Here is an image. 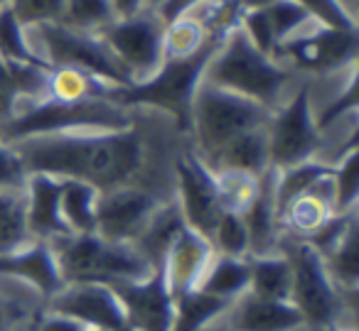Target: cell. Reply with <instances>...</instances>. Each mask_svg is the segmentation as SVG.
I'll list each match as a JSON object with an SVG mask.
<instances>
[{
	"label": "cell",
	"mask_w": 359,
	"mask_h": 331,
	"mask_svg": "<svg viewBox=\"0 0 359 331\" xmlns=\"http://www.w3.org/2000/svg\"><path fill=\"white\" fill-rule=\"evenodd\" d=\"M27 174H50L57 179H79L99 192L130 184L145 160L143 138L130 125L101 133L40 135L13 143Z\"/></svg>",
	"instance_id": "6da1fadb"
},
{
	"label": "cell",
	"mask_w": 359,
	"mask_h": 331,
	"mask_svg": "<svg viewBox=\"0 0 359 331\" xmlns=\"http://www.w3.org/2000/svg\"><path fill=\"white\" fill-rule=\"evenodd\" d=\"M226 35H210L200 52L192 57H180V59H165L163 66L153 76L143 81H133L128 86H111L106 84L101 89L99 99L111 101L123 108L135 106H153L165 113L172 115L180 133H192V104L195 94L202 84V76L215 57V52L222 47Z\"/></svg>",
	"instance_id": "7a4b0ae2"
},
{
	"label": "cell",
	"mask_w": 359,
	"mask_h": 331,
	"mask_svg": "<svg viewBox=\"0 0 359 331\" xmlns=\"http://www.w3.org/2000/svg\"><path fill=\"white\" fill-rule=\"evenodd\" d=\"M133 125L130 111L104 99L57 101L42 96L30 101L27 108H18L11 120L0 123V140L8 145L25 138L62 133H101V130H126Z\"/></svg>",
	"instance_id": "3957f363"
},
{
	"label": "cell",
	"mask_w": 359,
	"mask_h": 331,
	"mask_svg": "<svg viewBox=\"0 0 359 331\" xmlns=\"http://www.w3.org/2000/svg\"><path fill=\"white\" fill-rule=\"evenodd\" d=\"M202 81L276 111L290 81V71L273 57L256 50L236 27L215 52Z\"/></svg>",
	"instance_id": "277c9868"
},
{
	"label": "cell",
	"mask_w": 359,
	"mask_h": 331,
	"mask_svg": "<svg viewBox=\"0 0 359 331\" xmlns=\"http://www.w3.org/2000/svg\"><path fill=\"white\" fill-rule=\"evenodd\" d=\"M52 243L65 285H116L143 280L150 262L130 243H114L99 233H69Z\"/></svg>",
	"instance_id": "5b68a950"
},
{
	"label": "cell",
	"mask_w": 359,
	"mask_h": 331,
	"mask_svg": "<svg viewBox=\"0 0 359 331\" xmlns=\"http://www.w3.org/2000/svg\"><path fill=\"white\" fill-rule=\"evenodd\" d=\"M271 113L273 111L256 101L202 81L192 104V133L200 145V157L207 162L241 133L269 125Z\"/></svg>",
	"instance_id": "8992f818"
},
{
	"label": "cell",
	"mask_w": 359,
	"mask_h": 331,
	"mask_svg": "<svg viewBox=\"0 0 359 331\" xmlns=\"http://www.w3.org/2000/svg\"><path fill=\"white\" fill-rule=\"evenodd\" d=\"M278 251L288 258L293 285H290V302L303 314V321L310 329L339 324L344 309L354 307L330 280L325 260L315 248L288 233H280Z\"/></svg>",
	"instance_id": "52a82bcc"
},
{
	"label": "cell",
	"mask_w": 359,
	"mask_h": 331,
	"mask_svg": "<svg viewBox=\"0 0 359 331\" xmlns=\"http://www.w3.org/2000/svg\"><path fill=\"white\" fill-rule=\"evenodd\" d=\"M32 30H35L37 40L42 45L40 55L52 66L84 71V74L111 86L133 84L130 74L111 55L109 47L104 45V40L99 35L72 30L65 22H42V25L32 27Z\"/></svg>",
	"instance_id": "ba28073f"
},
{
	"label": "cell",
	"mask_w": 359,
	"mask_h": 331,
	"mask_svg": "<svg viewBox=\"0 0 359 331\" xmlns=\"http://www.w3.org/2000/svg\"><path fill=\"white\" fill-rule=\"evenodd\" d=\"M96 35L104 40L109 52L123 64L133 81L153 76L165 62L163 35L165 25L155 17L153 10L143 8L135 15L116 17Z\"/></svg>",
	"instance_id": "9c48e42d"
},
{
	"label": "cell",
	"mask_w": 359,
	"mask_h": 331,
	"mask_svg": "<svg viewBox=\"0 0 359 331\" xmlns=\"http://www.w3.org/2000/svg\"><path fill=\"white\" fill-rule=\"evenodd\" d=\"M266 135H269V160L273 169H285L315 160L323 145V133L315 125L310 86H300L288 104L278 106L271 113Z\"/></svg>",
	"instance_id": "30bf717a"
},
{
	"label": "cell",
	"mask_w": 359,
	"mask_h": 331,
	"mask_svg": "<svg viewBox=\"0 0 359 331\" xmlns=\"http://www.w3.org/2000/svg\"><path fill=\"white\" fill-rule=\"evenodd\" d=\"M359 37L357 30H332V27L315 25L300 30L298 35L280 42L273 59H288L293 66L313 74H330V71L352 69L357 66Z\"/></svg>",
	"instance_id": "8fae6325"
},
{
	"label": "cell",
	"mask_w": 359,
	"mask_h": 331,
	"mask_svg": "<svg viewBox=\"0 0 359 331\" xmlns=\"http://www.w3.org/2000/svg\"><path fill=\"white\" fill-rule=\"evenodd\" d=\"M175 177H177V206L185 223L192 231L210 238L224 211L217 189V174L197 153H185L175 162Z\"/></svg>",
	"instance_id": "7c38bea8"
},
{
	"label": "cell",
	"mask_w": 359,
	"mask_h": 331,
	"mask_svg": "<svg viewBox=\"0 0 359 331\" xmlns=\"http://www.w3.org/2000/svg\"><path fill=\"white\" fill-rule=\"evenodd\" d=\"M158 199L143 187H123L99 192L96 199V233L106 241L130 243L143 233L145 223L158 209Z\"/></svg>",
	"instance_id": "4fadbf2b"
},
{
	"label": "cell",
	"mask_w": 359,
	"mask_h": 331,
	"mask_svg": "<svg viewBox=\"0 0 359 331\" xmlns=\"http://www.w3.org/2000/svg\"><path fill=\"white\" fill-rule=\"evenodd\" d=\"M109 287L121 300L126 316L135 331L172 329V292L165 280L163 265H155L143 280L116 282Z\"/></svg>",
	"instance_id": "5bb4252c"
},
{
	"label": "cell",
	"mask_w": 359,
	"mask_h": 331,
	"mask_svg": "<svg viewBox=\"0 0 359 331\" xmlns=\"http://www.w3.org/2000/svg\"><path fill=\"white\" fill-rule=\"evenodd\" d=\"M50 309L74 316L89 329L135 331L121 300L109 285H67L60 295L50 300Z\"/></svg>",
	"instance_id": "9a60e30c"
},
{
	"label": "cell",
	"mask_w": 359,
	"mask_h": 331,
	"mask_svg": "<svg viewBox=\"0 0 359 331\" xmlns=\"http://www.w3.org/2000/svg\"><path fill=\"white\" fill-rule=\"evenodd\" d=\"M0 277L27 282L47 300L60 295L67 287L60 275V265H57L52 243L40 241V238H35V241H30L27 246L18 248L13 253H3L0 255Z\"/></svg>",
	"instance_id": "2e32d148"
},
{
	"label": "cell",
	"mask_w": 359,
	"mask_h": 331,
	"mask_svg": "<svg viewBox=\"0 0 359 331\" xmlns=\"http://www.w3.org/2000/svg\"><path fill=\"white\" fill-rule=\"evenodd\" d=\"M62 179L50 174H27L25 182V221L32 238L40 241H55L60 236H69V226L62 218L60 209Z\"/></svg>",
	"instance_id": "e0dca14e"
},
{
	"label": "cell",
	"mask_w": 359,
	"mask_h": 331,
	"mask_svg": "<svg viewBox=\"0 0 359 331\" xmlns=\"http://www.w3.org/2000/svg\"><path fill=\"white\" fill-rule=\"evenodd\" d=\"M212 258H215V248H212L210 238L192 231L190 226L182 228L163 262L165 280H168L172 297L180 295V292L195 290L205 270L210 267Z\"/></svg>",
	"instance_id": "ac0fdd59"
},
{
	"label": "cell",
	"mask_w": 359,
	"mask_h": 331,
	"mask_svg": "<svg viewBox=\"0 0 359 331\" xmlns=\"http://www.w3.org/2000/svg\"><path fill=\"white\" fill-rule=\"evenodd\" d=\"M276 177H278V169L273 167L261 174L259 192H256L254 202L241 211L246 233H249V255L278 253V241L283 228H280V218L278 211H276Z\"/></svg>",
	"instance_id": "d6986e66"
},
{
	"label": "cell",
	"mask_w": 359,
	"mask_h": 331,
	"mask_svg": "<svg viewBox=\"0 0 359 331\" xmlns=\"http://www.w3.org/2000/svg\"><path fill=\"white\" fill-rule=\"evenodd\" d=\"M231 331H290L303 326V314L288 300H269L244 292L229 307Z\"/></svg>",
	"instance_id": "ffe728a7"
},
{
	"label": "cell",
	"mask_w": 359,
	"mask_h": 331,
	"mask_svg": "<svg viewBox=\"0 0 359 331\" xmlns=\"http://www.w3.org/2000/svg\"><path fill=\"white\" fill-rule=\"evenodd\" d=\"M207 167L212 172L219 169H236V172H246L261 177L264 172L271 169L269 160V135L264 128H254L249 133H241L229 145L219 150L212 160H207Z\"/></svg>",
	"instance_id": "44dd1931"
},
{
	"label": "cell",
	"mask_w": 359,
	"mask_h": 331,
	"mask_svg": "<svg viewBox=\"0 0 359 331\" xmlns=\"http://www.w3.org/2000/svg\"><path fill=\"white\" fill-rule=\"evenodd\" d=\"M47 74L25 64H11L0 57V123L18 113V99L37 101L47 96Z\"/></svg>",
	"instance_id": "7402d4cb"
},
{
	"label": "cell",
	"mask_w": 359,
	"mask_h": 331,
	"mask_svg": "<svg viewBox=\"0 0 359 331\" xmlns=\"http://www.w3.org/2000/svg\"><path fill=\"white\" fill-rule=\"evenodd\" d=\"M332 192H330V177L318 189L293 199L280 213V228L283 233L295 238H308L315 233L330 216H332Z\"/></svg>",
	"instance_id": "603a6c76"
},
{
	"label": "cell",
	"mask_w": 359,
	"mask_h": 331,
	"mask_svg": "<svg viewBox=\"0 0 359 331\" xmlns=\"http://www.w3.org/2000/svg\"><path fill=\"white\" fill-rule=\"evenodd\" d=\"M185 226L187 223H185V218H182V211H180L177 202L158 206L153 216H150V221L145 223L143 233L135 238V243H133L135 251L150 262V267L163 265L170 246H172L175 238L180 236V231Z\"/></svg>",
	"instance_id": "cb8c5ba5"
},
{
	"label": "cell",
	"mask_w": 359,
	"mask_h": 331,
	"mask_svg": "<svg viewBox=\"0 0 359 331\" xmlns=\"http://www.w3.org/2000/svg\"><path fill=\"white\" fill-rule=\"evenodd\" d=\"M234 302L215 297L210 292L187 290L172 297V329L170 331H205L215 319L229 311Z\"/></svg>",
	"instance_id": "d4e9b609"
},
{
	"label": "cell",
	"mask_w": 359,
	"mask_h": 331,
	"mask_svg": "<svg viewBox=\"0 0 359 331\" xmlns=\"http://www.w3.org/2000/svg\"><path fill=\"white\" fill-rule=\"evenodd\" d=\"M249 280H251L249 258L215 255L197 287L215 297H222V300L234 302L244 292H249Z\"/></svg>",
	"instance_id": "484cf974"
},
{
	"label": "cell",
	"mask_w": 359,
	"mask_h": 331,
	"mask_svg": "<svg viewBox=\"0 0 359 331\" xmlns=\"http://www.w3.org/2000/svg\"><path fill=\"white\" fill-rule=\"evenodd\" d=\"M251 280L249 292L269 300H288L290 302V285H293V272L290 262L283 253H271V255H249Z\"/></svg>",
	"instance_id": "4316f807"
},
{
	"label": "cell",
	"mask_w": 359,
	"mask_h": 331,
	"mask_svg": "<svg viewBox=\"0 0 359 331\" xmlns=\"http://www.w3.org/2000/svg\"><path fill=\"white\" fill-rule=\"evenodd\" d=\"M96 199L99 189L79 179H62L60 209L72 233H96Z\"/></svg>",
	"instance_id": "83f0119b"
},
{
	"label": "cell",
	"mask_w": 359,
	"mask_h": 331,
	"mask_svg": "<svg viewBox=\"0 0 359 331\" xmlns=\"http://www.w3.org/2000/svg\"><path fill=\"white\" fill-rule=\"evenodd\" d=\"M330 174H332V162H318V160H308V162L278 169V177H276V211H278V218L293 199L318 189Z\"/></svg>",
	"instance_id": "f1b7e54d"
},
{
	"label": "cell",
	"mask_w": 359,
	"mask_h": 331,
	"mask_svg": "<svg viewBox=\"0 0 359 331\" xmlns=\"http://www.w3.org/2000/svg\"><path fill=\"white\" fill-rule=\"evenodd\" d=\"M323 260L334 287L349 302H354L359 290V223L357 221L349 226V231L344 233L339 246L330 255H325Z\"/></svg>",
	"instance_id": "f546056e"
},
{
	"label": "cell",
	"mask_w": 359,
	"mask_h": 331,
	"mask_svg": "<svg viewBox=\"0 0 359 331\" xmlns=\"http://www.w3.org/2000/svg\"><path fill=\"white\" fill-rule=\"evenodd\" d=\"M0 57L11 64L35 66L42 71H52L55 66L27 42V30L20 25L11 8H0Z\"/></svg>",
	"instance_id": "4dcf8cb0"
},
{
	"label": "cell",
	"mask_w": 359,
	"mask_h": 331,
	"mask_svg": "<svg viewBox=\"0 0 359 331\" xmlns=\"http://www.w3.org/2000/svg\"><path fill=\"white\" fill-rule=\"evenodd\" d=\"M330 192H332V211L347 213L357 209L359 197V148L357 143L347 145L344 153L332 160L330 174Z\"/></svg>",
	"instance_id": "1f68e13d"
},
{
	"label": "cell",
	"mask_w": 359,
	"mask_h": 331,
	"mask_svg": "<svg viewBox=\"0 0 359 331\" xmlns=\"http://www.w3.org/2000/svg\"><path fill=\"white\" fill-rule=\"evenodd\" d=\"M35 238L27 231L22 189H0V255L27 246Z\"/></svg>",
	"instance_id": "d6a6232c"
},
{
	"label": "cell",
	"mask_w": 359,
	"mask_h": 331,
	"mask_svg": "<svg viewBox=\"0 0 359 331\" xmlns=\"http://www.w3.org/2000/svg\"><path fill=\"white\" fill-rule=\"evenodd\" d=\"M210 40V32L205 30L197 17L182 15L165 25L163 47H165V59H180V57H192L205 47Z\"/></svg>",
	"instance_id": "836d02e7"
},
{
	"label": "cell",
	"mask_w": 359,
	"mask_h": 331,
	"mask_svg": "<svg viewBox=\"0 0 359 331\" xmlns=\"http://www.w3.org/2000/svg\"><path fill=\"white\" fill-rule=\"evenodd\" d=\"M104 81L84 74L76 69H65L55 66L47 74V96L57 101H84V99H99Z\"/></svg>",
	"instance_id": "e575fe53"
},
{
	"label": "cell",
	"mask_w": 359,
	"mask_h": 331,
	"mask_svg": "<svg viewBox=\"0 0 359 331\" xmlns=\"http://www.w3.org/2000/svg\"><path fill=\"white\" fill-rule=\"evenodd\" d=\"M116 20V10L111 0H65V15L62 22L72 30L96 32Z\"/></svg>",
	"instance_id": "d590c367"
},
{
	"label": "cell",
	"mask_w": 359,
	"mask_h": 331,
	"mask_svg": "<svg viewBox=\"0 0 359 331\" xmlns=\"http://www.w3.org/2000/svg\"><path fill=\"white\" fill-rule=\"evenodd\" d=\"M212 248L217 255L249 258V233L239 211H222L215 231L210 236Z\"/></svg>",
	"instance_id": "8d00e7d4"
},
{
	"label": "cell",
	"mask_w": 359,
	"mask_h": 331,
	"mask_svg": "<svg viewBox=\"0 0 359 331\" xmlns=\"http://www.w3.org/2000/svg\"><path fill=\"white\" fill-rule=\"evenodd\" d=\"M217 174V189H219V199L224 211H244L251 202H254L256 192H259V179L254 174L236 172V169H219Z\"/></svg>",
	"instance_id": "74e56055"
},
{
	"label": "cell",
	"mask_w": 359,
	"mask_h": 331,
	"mask_svg": "<svg viewBox=\"0 0 359 331\" xmlns=\"http://www.w3.org/2000/svg\"><path fill=\"white\" fill-rule=\"evenodd\" d=\"M261 10L266 13V20H269L278 45L288 40V37L298 35V32L305 30L308 25H313V20H310V15L305 13V8L300 6V3H295V0H273V3L264 6Z\"/></svg>",
	"instance_id": "f35d334b"
},
{
	"label": "cell",
	"mask_w": 359,
	"mask_h": 331,
	"mask_svg": "<svg viewBox=\"0 0 359 331\" xmlns=\"http://www.w3.org/2000/svg\"><path fill=\"white\" fill-rule=\"evenodd\" d=\"M295 3L305 8L315 25L332 30H357V20L342 0H295Z\"/></svg>",
	"instance_id": "ab89813d"
},
{
	"label": "cell",
	"mask_w": 359,
	"mask_h": 331,
	"mask_svg": "<svg viewBox=\"0 0 359 331\" xmlns=\"http://www.w3.org/2000/svg\"><path fill=\"white\" fill-rule=\"evenodd\" d=\"M11 8L25 30L42 25V22H62L65 0H11Z\"/></svg>",
	"instance_id": "60d3db41"
},
{
	"label": "cell",
	"mask_w": 359,
	"mask_h": 331,
	"mask_svg": "<svg viewBox=\"0 0 359 331\" xmlns=\"http://www.w3.org/2000/svg\"><path fill=\"white\" fill-rule=\"evenodd\" d=\"M357 89H359V74H357V66H352V69H349V79H347V84H344L342 94H339L337 99L330 101V104L320 111L318 118H315V125H318L320 133H323V130H327V128H332V125L337 123L342 115L357 113Z\"/></svg>",
	"instance_id": "b9f144b4"
},
{
	"label": "cell",
	"mask_w": 359,
	"mask_h": 331,
	"mask_svg": "<svg viewBox=\"0 0 359 331\" xmlns=\"http://www.w3.org/2000/svg\"><path fill=\"white\" fill-rule=\"evenodd\" d=\"M27 169L13 145L0 140V189H25Z\"/></svg>",
	"instance_id": "7bdbcfd3"
},
{
	"label": "cell",
	"mask_w": 359,
	"mask_h": 331,
	"mask_svg": "<svg viewBox=\"0 0 359 331\" xmlns=\"http://www.w3.org/2000/svg\"><path fill=\"white\" fill-rule=\"evenodd\" d=\"M200 0H145V8L155 13L163 25H170L172 20L182 17L192 6H197Z\"/></svg>",
	"instance_id": "ee69618b"
},
{
	"label": "cell",
	"mask_w": 359,
	"mask_h": 331,
	"mask_svg": "<svg viewBox=\"0 0 359 331\" xmlns=\"http://www.w3.org/2000/svg\"><path fill=\"white\" fill-rule=\"evenodd\" d=\"M89 326L84 321L74 319L69 314H62V311H45V314L37 316L35 331H86Z\"/></svg>",
	"instance_id": "f6af8a7d"
},
{
	"label": "cell",
	"mask_w": 359,
	"mask_h": 331,
	"mask_svg": "<svg viewBox=\"0 0 359 331\" xmlns=\"http://www.w3.org/2000/svg\"><path fill=\"white\" fill-rule=\"evenodd\" d=\"M111 3H114L116 17L135 15V13L143 10V8H145V0H111Z\"/></svg>",
	"instance_id": "bcb514c9"
},
{
	"label": "cell",
	"mask_w": 359,
	"mask_h": 331,
	"mask_svg": "<svg viewBox=\"0 0 359 331\" xmlns=\"http://www.w3.org/2000/svg\"><path fill=\"white\" fill-rule=\"evenodd\" d=\"M11 324H13L11 309H8V304L0 302V331H11Z\"/></svg>",
	"instance_id": "7dc6e473"
},
{
	"label": "cell",
	"mask_w": 359,
	"mask_h": 331,
	"mask_svg": "<svg viewBox=\"0 0 359 331\" xmlns=\"http://www.w3.org/2000/svg\"><path fill=\"white\" fill-rule=\"evenodd\" d=\"M244 10H251V8H264V6H269V3H273V0H236Z\"/></svg>",
	"instance_id": "c3c4849f"
},
{
	"label": "cell",
	"mask_w": 359,
	"mask_h": 331,
	"mask_svg": "<svg viewBox=\"0 0 359 331\" xmlns=\"http://www.w3.org/2000/svg\"><path fill=\"white\" fill-rule=\"evenodd\" d=\"M313 331H347V329H342L339 324H332V326H318V329H313Z\"/></svg>",
	"instance_id": "681fc988"
},
{
	"label": "cell",
	"mask_w": 359,
	"mask_h": 331,
	"mask_svg": "<svg viewBox=\"0 0 359 331\" xmlns=\"http://www.w3.org/2000/svg\"><path fill=\"white\" fill-rule=\"evenodd\" d=\"M11 6V0H0V8H8Z\"/></svg>",
	"instance_id": "f907efd6"
},
{
	"label": "cell",
	"mask_w": 359,
	"mask_h": 331,
	"mask_svg": "<svg viewBox=\"0 0 359 331\" xmlns=\"http://www.w3.org/2000/svg\"><path fill=\"white\" fill-rule=\"evenodd\" d=\"M86 331H104V329H86Z\"/></svg>",
	"instance_id": "816d5d0a"
},
{
	"label": "cell",
	"mask_w": 359,
	"mask_h": 331,
	"mask_svg": "<svg viewBox=\"0 0 359 331\" xmlns=\"http://www.w3.org/2000/svg\"><path fill=\"white\" fill-rule=\"evenodd\" d=\"M226 331H231V329H226Z\"/></svg>",
	"instance_id": "f5cc1de1"
}]
</instances>
